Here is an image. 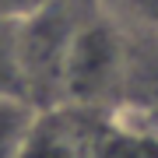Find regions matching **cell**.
I'll return each mask as SVG.
<instances>
[{"label":"cell","mask_w":158,"mask_h":158,"mask_svg":"<svg viewBox=\"0 0 158 158\" xmlns=\"http://www.w3.org/2000/svg\"><path fill=\"white\" fill-rule=\"evenodd\" d=\"M127 56H130V39L113 14L106 11L81 14L70 39L67 67H63L60 106L95 109V113L116 109L127 88Z\"/></svg>","instance_id":"obj_1"},{"label":"cell","mask_w":158,"mask_h":158,"mask_svg":"<svg viewBox=\"0 0 158 158\" xmlns=\"http://www.w3.org/2000/svg\"><path fill=\"white\" fill-rule=\"evenodd\" d=\"M81 11L74 0H49L35 14L14 21V60L21 77V95L32 109H49L63 102V67Z\"/></svg>","instance_id":"obj_2"},{"label":"cell","mask_w":158,"mask_h":158,"mask_svg":"<svg viewBox=\"0 0 158 158\" xmlns=\"http://www.w3.org/2000/svg\"><path fill=\"white\" fill-rule=\"evenodd\" d=\"M106 113L77 106H49L35 109L18 158H91L98 119Z\"/></svg>","instance_id":"obj_3"},{"label":"cell","mask_w":158,"mask_h":158,"mask_svg":"<svg viewBox=\"0 0 158 158\" xmlns=\"http://www.w3.org/2000/svg\"><path fill=\"white\" fill-rule=\"evenodd\" d=\"M91 158H158V119L116 106L98 119Z\"/></svg>","instance_id":"obj_4"},{"label":"cell","mask_w":158,"mask_h":158,"mask_svg":"<svg viewBox=\"0 0 158 158\" xmlns=\"http://www.w3.org/2000/svg\"><path fill=\"white\" fill-rule=\"evenodd\" d=\"M32 116H35V109L25 98L0 95V158H18V148L25 141Z\"/></svg>","instance_id":"obj_5"},{"label":"cell","mask_w":158,"mask_h":158,"mask_svg":"<svg viewBox=\"0 0 158 158\" xmlns=\"http://www.w3.org/2000/svg\"><path fill=\"white\" fill-rule=\"evenodd\" d=\"M0 95H21V77H18V60H14V21L0 18Z\"/></svg>","instance_id":"obj_6"},{"label":"cell","mask_w":158,"mask_h":158,"mask_svg":"<svg viewBox=\"0 0 158 158\" xmlns=\"http://www.w3.org/2000/svg\"><path fill=\"white\" fill-rule=\"evenodd\" d=\"M123 7L144 32L158 35V0H123Z\"/></svg>","instance_id":"obj_7"},{"label":"cell","mask_w":158,"mask_h":158,"mask_svg":"<svg viewBox=\"0 0 158 158\" xmlns=\"http://www.w3.org/2000/svg\"><path fill=\"white\" fill-rule=\"evenodd\" d=\"M46 4H49V0H0V18H4V21H21V18L35 14Z\"/></svg>","instance_id":"obj_8"}]
</instances>
